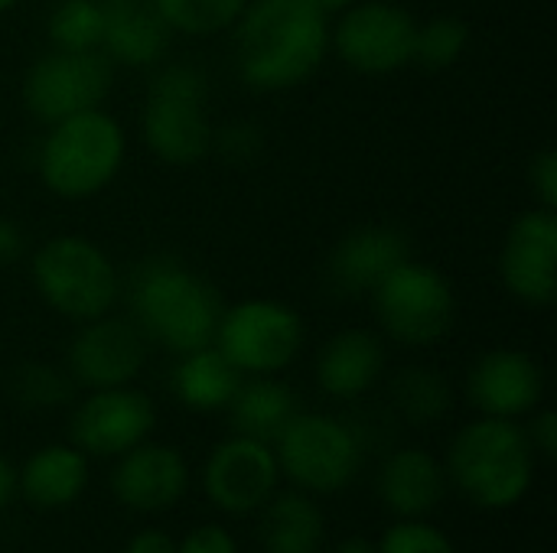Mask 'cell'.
<instances>
[{
    "label": "cell",
    "mask_w": 557,
    "mask_h": 553,
    "mask_svg": "<svg viewBox=\"0 0 557 553\" xmlns=\"http://www.w3.org/2000/svg\"><path fill=\"white\" fill-rule=\"evenodd\" d=\"M385 372V345L369 329H343L336 332L317 359V385L336 398L352 401L375 388Z\"/></svg>",
    "instance_id": "cell-20"
},
{
    "label": "cell",
    "mask_w": 557,
    "mask_h": 553,
    "mask_svg": "<svg viewBox=\"0 0 557 553\" xmlns=\"http://www.w3.org/2000/svg\"><path fill=\"white\" fill-rule=\"evenodd\" d=\"M313 3H317L326 16H333V13L339 16L343 10H349V7H352V3H359V0H313Z\"/></svg>",
    "instance_id": "cell-40"
},
{
    "label": "cell",
    "mask_w": 557,
    "mask_h": 553,
    "mask_svg": "<svg viewBox=\"0 0 557 553\" xmlns=\"http://www.w3.org/2000/svg\"><path fill=\"white\" fill-rule=\"evenodd\" d=\"M36 293L49 310L72 323L108 316L121 297L114 261L82 235H55L29 261Z\"/></svg>",
    "instance_id": "cell-5"
},
{
    "label": "cell",
    "mask_w": 557,
    "mask_h": 553,
    "mask_svg": "<svg viewBox=\"0 0 557 553\" xmlns=\"http://www.w3.org/2000/svg\"><path fill=\"white\" fill-rule=\"evenodd\" d=\"M176 553H238L232 535L219 525H202V528H193L180 544Z\"/></svg>",
    "instance_id": "cell-34"
},
{
    "label": "cell",
    "mask_w": 557,
    "mask_h": 553,
    "mask_svg": "<svg viewBox=\"0 0 557 553\" xmlns=\"http://www.w3.org/2000/svg\"><path fill=\"white\" fill-rule=\"evenodd\" d=\"M444 492L447 473L428 450H395L379 469V499L398 518H424L441 505Z\"/></svg>",
    "instance_id": "cell-21"
},
{
    "label": "cell",
    "mask_w": 557,
    "mask_h": 553,
    "mask_svg": "<svg viewBox=\"0 0 557 553\" xmlns=\"http://www.w3.org/2000/svg\"><path fill=\"white\" fill-rule=\"evenodd\" d=\"M153 7L173 33L215 36L238 23L248 0H153Z\"/></svg>",
    "instance_id": "cell-28"
},
{
    "label": "cell",
    "mask_w": 557,
    "mask_h": 553,
    "mask_svg": "<svg viewBox=\"0 0 557 553\" xmlns=\"http://www.w3.org/2000/svg\"><path fill=\"white\" fill-rule=\"evenodd\" d=\"M336 553H379V548H375L369 538H346V541L336 548Z\"/></svg>",
    "instance_id": "cell-39"
},
{
    "label": "cell",
    "mask_w": 557,
    "mask_h": 553,
    "mask_svg": "<svg viewBox=\"0 0 557 553\" xmlns=\"http://www.w3.org/2000/svg\"><path fill=\"white\" fill-rule=\"evenodd\" d=\"M392 401L398 414L408 417L411 424H437L441 417H447L454 404V391L441 372L428 365H411L395 378Z\"/></svg>",
    "instance_id": "cell-26"
},
{
    "label": "cell",
    "mask_w": 557,
    "mask_h": 553,
    "mask_svg": "<svg viewBox=\"0 0 557 553\" xmlns=\"http://www.w3.org/2000/svg\"><path fill=\"white\" fill-rule=\"evenodd\" d=\"M258 147H261V137H258V130H255L251 124H245V121L228 124L222 134H215V137H212V150L225 153L232 163H245V160H251V156L258 153Z\"/></svg>",
    "instance_id": "cell-33"
},
{
    "label": "cell",
    "mask_w": 557,
    "mask_h": 553,
    "mask_svg": "<svg viewBox=\"0 0 557 553\" xmlns=\"http://www.w3.org/2000/svg\"><path fill=\"white\" fill-rule=\"evenodd\" d=\"M506 290L525 306H552L557 297V215L552 209L522 212L499 254Z\"/></svg>",
    "instance_id": "cell-15"
},
{
    "label": "cell",
    "mask_w": 557,
    "mask_h": 553,
    "mask_svg": "<svg viewBox=\"0 0 557 553\" xmlns=\"http://www.w3.org/2000/svg\"><path fill=\"white\" fill-rule=\"evenodd\" d=\"M281 466L271 443L235 433L219 443L202 469V489L219 512L245 515L261 512L268 499L277 492Z\"/></svg>",
    "instance_id": "cell-12"
},
{
    "label": "cell",
    "mask_w": 557,
    "mask_h": 553,
    "mask_svg": "<svg viewBox=\"0 0 557 553\" xmlns=\"http://www.w3.org/2000/svg\"><path fill=\"white\" fill-rule=\"evenodd\" d=\"M127 156L124 127L101 108L49 124L39 147V179L59 199H91L104 192Z\"/></svg>",
    "instance_id": "cell-4"
},
{
    "label": "cell",
    "mask_w": 557,
    "mask_h": 553,
    "mask_svg": "<svg viewBox=\"0 0 557 553\" xmlns=\"http://www.w3.org/2000/svg\"><path fill=\"white\" fill-rule=\"evenodd\" d=\"M418 20L392 0H359L339 13L330 46L359 75H392L414 59Z\"/></svg>",
    "instance_id": "cell-10"
},
{
    "label": "cell",
    "mask_w": 557,
    "mask_h": 553,
    "mask_svg": "<svg viewBox=\"0 0 557 553\" xmlns=\"http://www.w3.org/2000/svg\"><path fill=\"white\" fill-rule=\"evenodd\" d=\"M470 404L483 417L519 420L542 404L545 375L542 365L519 349H496L486 352L467 378Z\"/></svg>",
    "instance_id": "cell-16"
},
{
    "label": "cell",
    "mask_w": 557,
    "mask_h": 553,
    "mask_svg": "<svg viewBox=\"0 0 557 553\" xmlns=\"http://www.w3.org/2000/svg\"><path fill=\"white\" fill-rule=\"evenodd\" d=\"M69 345V378L88 391L131 385L147 362V339L134 319L98 316L78 323Z\"/></svg>",
    "instance_id": "cell-13"
},
{
    "label": "cell",
    "mask_w": 557,
    "mask_h": 553,
    "mask_svg": "<svg viewBox=\"0 0 557 553\" xmlns=\"http://www.w3.org/2000/svg\"><path fill=\"white\" fill-rule=\"evenodd\" d=\"M242 381H245V375L215 345L180 355V362L173 368L176 401L189 411H199V414H212V411L228 407Z\"/></svg>",
    "instance_id": "cell-23"
},
{
    "label": "cell",
    "mask_w": 557,
    "mask_h": 553,
    "mask_svg": "<svg viewBox=\"0 0 557 553\" xmlns=\"http://www.w3.org/2000/svg\"><path fill=\"white\" fill-rule=\"evenodd\" d=\"M124 553H176V544L170 541L166 531H157V528H147L140 535H134L127 541Z\"/></svg>",
    "instance_id": "cell-37"
},
{
    "label": "cell",
    "mask_w": 557,
    "mask_h": 553,
    "mask_svg": "<svg viewBox=\"0 0 557 553\" xmlns=\"http://www.w3.org/2000/svg\"><path fill=\"white\" fill-rule=\"evenodd\" d=\"M330 49L326 13L313 0H248L235 23L238 75L255 91L310 81Z\"/></svg>",
    "instance_id": "cell-1"
},
{
    "label": "cell",
    "mask_w": 557,
    "mask_h": 553,
    "mask_svg": "<svg viewBox=\"0 0 557 553\" xmlns=\"http://www.w3.org/2000/svg\"><path fill=\"white\" fill-rule=\"evenodd\" d=\"M369 297L385 336L408 349L437 345L457 319V297L450 280L411 257L398 264Z\"/></svg>",
    "instance_id": "cell-7"
},
{
    "label": "cell",
    "mask_w": 557,
    "mask_h": 553,
    "mask_svg": "<svg viewBox=\"0 0 557 553\" xmlns=\"http://www.w3.org/2000/svg\"><path fill=\"white\" fill-rule=\"evenodd\" d=\"M101 52L111 65L147 68L166 55L173 29L153 0H101Z\"/></svg>",
    "instance_id": "cell-19"
},
{
    "label": "cell",
    "mask_w": 557,
    "mask_h": 553,
    "mask_svg": "<svg viewBox=\"0 0 557 553\" xmlns=\"http://www.w3.org/2000/svg\"><path fill=\"white\" fill-rule=\"evenodd\" d=\"M411 257L408 235L395 225H362L339 238L326 277L343 297H369L398 264Z\"/></svg>",
    "instance_id": "cell-18"
},
{
    "label": "cell",
    "mask_w": 557,
    "mask_h": 553,
    "mask_svg": "<svg viewBox=\"0 0 557 553\" xmlns=\"http://www.w3.org/2000/svg\"><path fill=\"white\" fill-rule=\"evenodd\" d=\"M447 476L476 508L506 512L519 505L532 489V440L516 420L480 417L454 437L447 453Z\"/></svg>",
    "instance_id": "cell-3"
},
{
    "label": "cell",
    "mask_w": 557,
    "mask_h": 553,
    "mask_svg": "<svg viewBox=\"0 0 557 553\" xmlns=\"http://www.w3.org/2000/svg\"><path fill=\"white\" fill-rule=\"evenodd\" d=\"M131 313L147 342L186 355L215 342L225 303L212 280L160 254L147 257L131 277Z\"/></svg>",
    "instance_id": "cell-2"
},
{
    "label": "cell",
    "mask_w": 557,
    "mask_h": 553,
    "mask_svg": "<svg viewBox=\"0 0 557 553\" xmlns=\"http://www.w3.org/2000/svg\"><path fill=\"white\" fill-rule=\"evenodd\" d=\"M228 411L235 433L261 443H274L277 433L300 414L297 394L274 375H251L248 381H242Z\"/></svg>",
    "instance_id": "cell-24"
},
{
    "label": "cell",
    "mask_w": 557,
    "mask_h": 553,
    "mask_svg": "<svg viewBox=\"0 0 557 553\" xmlns=\"http://www.w3.org/2000/svg\"><path fill=\"white\" fill-rule=\"evenodd\" d=\"M281 473L313 495L343 492L362 466L359 433L326 414H297L274 440Z\"/></svg>",
    "instance_id": "cell-8"
},
{
    "label": "cell",
    "mask_w": 557,
    "mask_h": 553,
    "mask_svg": "<svg viewBox=\"0 0 557 553\" xmlns=\"http://www.w3.org/2000/svg\"><path fill=\"white\" fill-rule=\"evenodd\" d=\"M189 489V466L176 447L166 443H137L117 456L111 473V492L124 508L134 512H163L173 508Z\"/></svg>",
    "instance_id": "cell-17"
},
{
    "label": "cell",
    "mask_w": 557,
    "mask_h": 553,
    "mask_svg": "<svg viewBox=\"0 0 557 553\" xmlns=\"http://www.w3.org/2000/svg\"><path fill=\"white\" fill-rule=\"evenodd\" d=\"M529 433V440H532V450H535V456H542V460H555L557 456V417L555 411H539L535 417H532V430H525Z\"/></svg>",
    "instance_id": "cell-35"
},
{
    "label": "cell",
    "mask_w": 557,
    "mask_h": 553,
    "mask_svg": "<svg viewBox=\"0 0 557 553\" xmlns=\"http://www.w3.org/2000/svg\"><path fill=\"white\" fill-rule=\"evenodd\" d=\"M467 46H470V23L467 20H460L454 13L434 16L428 23H418L411 65H421L428 72L450 68L463 59Z\"/></svg>",
    "instance_id": "cell-29"
},
{
    "label": "cell",
    "mask_w": 557,
    "mask_h": 553,
    "mask_svg": "<svg viewBox=\"0 0 557 553\" xmlns=\"http://www.w3.org/2000/svg\"><path fill=\"white\" fill-rule=\"evenodd\" d=\"M111 68L104 52L49 49L23 75V104L42 124L101 108L111 91Z\"/></svg>",
    "instance_id": "cell-11"
},
{
    "label": "cell",
    "mask_w": 557,
    "mask_h": 553,
    "mask_svg": "<svg viewBox=\"0 0 557 553\" xmlns=\"http://www.w3.org/2000/svg\"><path fill=\"white\" fill-rule=\"evenodd\" d=\"M379 553H457L454 541L434 528L424 518H398V525H392L382 541Z\"/></svg>",
    "instance_id": "cell-31"
},
{
    "label": "cell",
    "mask_w": 557,
    "mask_h": 553,
    "mask_svg": "<svg viewBox=\"0 0 557 553\" xmlns=\"http://www.w3.org/2000/svg\"><path fill=\"white\" fill-rule=\"evenodd\" d=\"M326 518L307 492L271 495L261 508V544L268 553H320Z\"/></svg>",
    "instance_id": "cell-25"
},
{
    "label": "cell",
    "mask_w": 557,
    "mask_h": 553,
    "mask_svg": "<svg viewBox=\"0 0 557 553\" xmlns=\"http://www.w3.org/2000/svg\"><path fill=\"white\" fill-rule=\"evenodd\" d=\"M72 378L46 362L20 365L10 378V394L29 411H52L72 398Z\"/></svg>",
    "instance_id": "cell-30"
},
{
    "label": "cell",
    "mask_w": 557,
    "mask_h": 553,
    "mask_svg": "<svg viewBox=\"0 0 557 553\" xmlns=\"http://www.w3.org/2000/svg\"><path fill=\"white\" fill-rule=\"evenodd\" d=\"M16 3H20V0H0V13H7V10H13Z\"/></svg>",
    "instance_id": "cell-41"
},
{
    "label": "cell",
    "mask_w": 557,
    "mask_h": 553,
    "mask_svg": "<svg viewBox=\"0 0 557 553\" xmlns=\"http://www.w3.org/2000/svg\"><path fill=\"white\" fill-rule=\"evenodd\" d=\"M242 375H277L304 349V319L281 300H245L225 306L215 342Z\"/></svg>",
    "instance_id": "cell-9"
},
{
    "label": "cell",
    "mask_w": 557,
    "mask_h": 553,
    "mask_svg": "<svg viewBox=\"0 0 557 553\" xmlns=\"http://www.w3.org/2000/svg\"><path fill=\"white\" fill-rule=\"evenodd\" d=\"M13 492H16V473H13V466L3 460V453H0V512L10 505Z\"/></svg>",
    "instance_id": "cell-38"
},
{
    "label": "cell",
    "mask_w": 557,
    "mask_h": 553,
    "mask_svg": "<svg viewBox=\"0 0 557 553\" xmlns=\"http://www.w3.org/2000/svg\"><path fill=\"white\" fill-rule=\"evenodd\" d=\"M85 486H88V456L78 447H62V443L36 450L16 479V489L36 508H65L85 492Z\"/></svg>",
    "instance_id": "cell-22"
},
{
    "label": "cell",
    "mask_w": 557,
    "mask_h": 553,
    "mask_svg": "<svg viewBox=\"0 0 557 553\" xmlns=\"http://www.w3.org/2000/svg\"><path fill=\"white\" fill-rule=\"evenodd\" d=\"M23 248H26V238H23V228L0 215V267H10L23 257Z\"/></svg>",
    "instance_id": "cell-36"
},
{
    "label": "cell",
    "mask_w": 557,
    "mask_h": 553,
    "mask_svg": "<svg viewBox=\"0 0 557 553\" xmlns=\"http://www.w3.org/2000/svg\"><path fill=\"white\" fill-rule=\"evenodd\" d=\"M49 42L62 52H101V0H59L49 13Z\"/></svg>",
    "instance_id": "cell-27"
},
{
    "label": "cell",
    "mask_w": 557,
    "mask_h": 553,
    "mask_svg": "<svg viewBox=\"0 0 557 553\" xmlns=\"http://www.w3.org/2000/svg\"><path fill=\"white\" fill-rule=\"evenodd\" d=\"M529 183H532V192H535L539 205L557 212V150L545 147V150H539L532 156Z\"/></svg>",
    "instance_id": "cell-32"
},
{
    "label": "cell",
    "mask_w": 557,
    "mask_h": 553,
    "mask_svg": "<svg viewBox=\"0 0 557 553\" xmlns=\"http://www.w3.org/2000/svg\"><path fill=\"white\" fill-rule=\"evenodd\" d=\"M144 140L166 166H196L212 153L209 78L196 65H166L147 88Z\"/></svg>",
    "instance_id": "cell-6"
},
{
    "label": "cell",
    "mask_w": 557,
    "mask_h": 553,
    "mask_svg": "<svg viewBox=\"0 0 557 553\" xmlns=\"http://www.w3.org/2000/svg\"><path fill=\"white\" fill-rule=\"evenodd\" d=\"M157 424V411L137 388H101L91 391L72 414V447L85 456H121L144 443Z\"/></svg>",
    "instance_id": "cell-14"
}]
</instances>
